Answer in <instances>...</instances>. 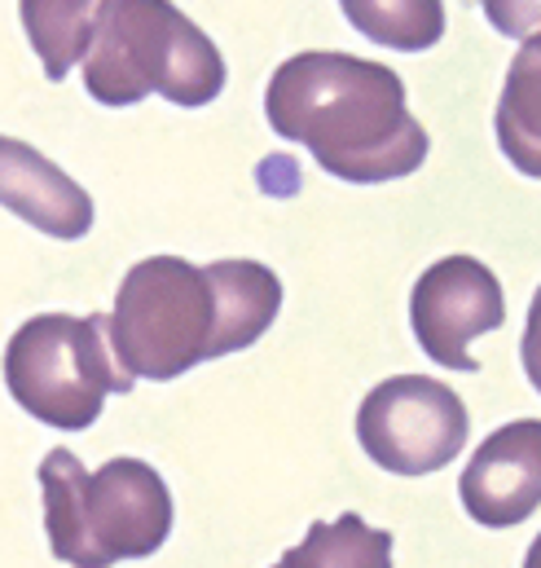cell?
<instances>
[{"instance_id":"obj_5","label":"cell","mask_w":541,"mask_h":568,"mask_svg":"<svg viewBox=\"0 0 541 568\" xmlns=\"http://www.w3.org/2000/svg\"><path fill=\"white\" fill-rule=\"evenodd\" d=\"M133 384L111 353L106 313H35L9 335L4 388L44 427L84 432L98 424L106 397L133 393Z\"/></svg>"},{"instance_id":"obj_9","label":"cell","mask_w":541,"mask_h":568,"mask_svg":"<svg viewBox=\"0 0 541 568\" xmlns=\"http://www.w3.org/2000/svg\"><path fill=\"white\" fill-rule=\"evenodd\" d=\"M0 207H9L31 230L75 243L93 230V199L35 145L0 133Z\"/></svg>"},{"instance_id":"obj_7","label":"cell","mask_w":541,"mask_h":568,"mask_svg":"<svg viewBox=\"0 0 541 568\" xmlns=\"http://www.w3.org/2000/svg\"><path fill=\"white\" fill-rule=\"evenodd\" d=\"M507 322V295L498 274L476 256H445L418 274L409 291V326L436 366L476 375L471 339Z\"/></svg>"},{"instance_id":"obj_16","label":"cell","mask_w":541,"mask_h":568,"mask_svg":"<svg viewBox=\"0 0 541 568\" xmlns=\"http://www.w3.org/2000/svg\"><path fill=\"white\" fill-rule=\"evenodd\" d=\"M524 568H541V534L533 538V547H529V556H524Z\"/></svg>"},{"instance_id":"obj_14","label":"cell","mask_w":541,"mask_h":568,"mask_svg":"<svg viewBox=\"0 0 541 568\" xmlns=\"http://www.w3.org/2000/svg\"><path fill=\"white\" fill-rule=\"evenodd\" d=\"M489 27L511 40H529L541 31V0H480Z\"/></svg>"},{"instance_id":"obj_13","label":"cell","mask_w":541,"mask_h":568,"mask_svg":"<svg viewBox=\"0 0 541 568\" xmlns=\"http://www.w3.org/2000/svg\"><path fill=\"white\" fill-rule=\"evenodd\" d=\"M339 9L379 49L422 53L445 40V0H339Z\"/></svg>"},{"instance_id":"obj_15","label":"cell","mask_w":541,"mask_h":568,"mask_svg":"<svg viewBox=\"0 0 541 568\" xmlns=\"http://www.w3.org/2000/svg\"><path fill=\"white\" fill-rule=\"evenodd\" d=\"M520 362H524L529 384L541 393V286L533 291V304H529V322H524V339H520Z\"/></svg>"},{"instance_id":"obj_1","label":"cell","mask_w":541,"mask_h":568,"mask_svg":"<svg viewBox=\"0 0 541 568\" xmlns=\"http://www.w3.org/2000/svg\"><path fill=\"white\" fill-rule=\"evenodd\" d=\"M282 308V278L261 261L190 265L145 256L124 274L106 335L129 379H181L185 371L252 348Z\"/></svg>"},{"instance_id":"obj_4","label":"cell","mask_w":541,"mask_h":568,"mask_svg":"<svg viewBox=\"0 0 541 568\" xmlns=\"http://www.w3.org/2000/svg\"><path fill=\"white\" fill-rule=\"evenodd\" d=\"M40 494L49 547L71 568L145 560L172 534V494L141 458H111L89 471L71 449H49Z\"/></svg>"},{"instance_id":"obj_12","label":"cell","mask_w":541,"mask_h":568,"mask_svg":"<svg viewBox=\"0 0 541 568\" xmlns=\"http://www.w3.org/2000/svg\"><path fill=\"white\" fill-rule=\"evenodd\" d=\"M93 9L98 0H18L22 31L53 84L67 80L71 67L84 58L93 36Z\"/></svg>"},{"instance_id":"obj_8","label":"cell","mask_w":541,"mask_h":568,"mask_svg":"<svg viewBox=\"0 0 541 568\" xmlns=\"http://www.w3.org/2000/svg\"><path fill=\"white\" fill-rule=\"evenodd\" d=\"M458 498L484 529L524 525L541 507V419H516L489 432L458 476Z\"/></svg>"},{"instance_id":"obj_3","label":"cell","mask_w":541,"mask_h":568,"mask_svg":"<svg viewBox=\"0 0 541 568\" xmlns=\"http://www.w3.org/2000/svg\"><path fill=\"white\" fill-rule=\"evenodd\" d=\"M84 89L102 106H136L150 93L172 106H207L229 71L216 40L172 0H98L84 49Z\"/></svg>"},{"instance_id":"obj_11","label":"cell","mask_w":541,"mask_h":568,"mask_svg":"<svg viewBox=\"0 0 541 568\" xmlns=\"http://www.w3.org/2000/svg\"><path fill=\"white\" fill-rule=\"evenodd\" d=\"M273 568H392V534L366 525L357 511L308 525L304 542Z\"/></svg>"},{"instance_id":"obj_6","label":"cell","mask_w":541,"mask_h":568,"mask_svg":"<svg viewBox=\"0 0 541 568\" xmlns=\"http://www.w3.org/2000/svg\"><path fill=\"white\" fill-rule=\"evenodd\" d=\"M471 436L462 397L427 375H392L375 384L357 410V440L370 463L392 476H431L449 467Z\"/></svg>"},{"instance_id":"obj_10","label":"cell","mask_w":541,"mask_h":568,"mask_svg":"<svg viewBox=\"0 0 541 568\" xmlns=\"http://www.w3.org/2000/svg\"><path fill=\"white\" fill-rule=\"evenodd\" d=\"M493 129L511 168L541 181V31L520 44V53L507 67Z\"/></svg>"},{"instance_id":"obj_2","label":"cell","mask_w":541,"mask_h":568,"mask_svg":"<svg viewBox=\"0 0 541 568\" xmlns=\"http://www.w3.org/2000/svg\"><path fill=\"white\" fill-rule=\"evenodd\" d=\"M265 120L348 185L401 181L431 150L427 129L409 115L406 80L357 53L308 49L286 58L265 89Z\"/></svg>"}]
</instances>
